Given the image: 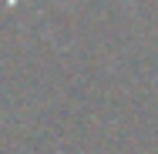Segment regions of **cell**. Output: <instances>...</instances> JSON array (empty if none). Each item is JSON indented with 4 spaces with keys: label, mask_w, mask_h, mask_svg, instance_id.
Returning <instances> with one entry per match:
<instances>
[{
    "label": "cell",
    "mask_w": 158,
    "mask_h": 154,
    "mask_svg": "<svg viewBox=\"0 0 158 154\" xmlns=\"http://www.w3.org/2000/svg\"><path fill=\"white\" fill-rule=\"evenodd\" d=\"M10 3H17V0H10Z\"/></svg>",
    "instance_id": "6da1fadb"
}]
</instances>
